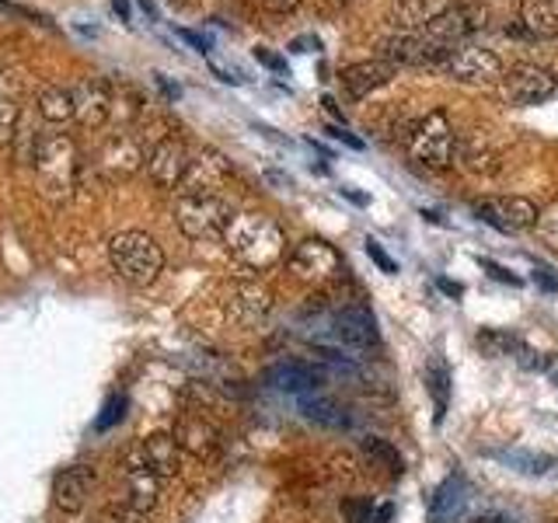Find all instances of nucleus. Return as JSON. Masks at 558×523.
I'll return each mask as SVG.
<instances>
[{
  "label": "nucleus",
  "mask_w": 558,
  "mask_h": 523,
  "mask_svg": "<svg viewBox=\"0 0 558 523\" xmlns=\"http://www.w3.org/2000/svg\"><path fill=\"white\" fill-rule=\"evenodd\" d=\"M227 179H231V165H227V157L217 150H199L189 161V171H185L179 192L182 196H220Z\"/></svg>",
  "instance_id": "9b49d317"
},
{
  "label": "nucleus",
  "mask_w": 558,
  "mask_h": 523,
  "mask_svg": "<svg viewBox=\"0 0 558 523\" xmlns=\"http://www.w3.org/2000/svg\"><path fill=\"white\" fill-rule=\"evenodd\" d=\"M14 161L17 165H32L35 168V157H39V144H43V136L35 133L32 126L25 130V126H17V133H14Z\"/></svg>",
  "instance_id": "2f4dec72"
},
{
  "label": "nucleus",
  "mask_w": 558,
  "mask_h": 523,
  "mask_svg": "<svg viewBox=\"0 0 558 523\" xmlns=\"http://www.w3.org/2000/svg\"><path fill=\"white\" fill-rule=\"evenodd\" d=\"M290 272L301 279V283H311V287H328L336 283L339 272H342V258L339 252L331 248L328 241L322 238H307L293 248L290 255Z\"/></svg>",
  "instance_id": "423d86ee"
},
{
  "label": "nucleus",
  "mask_w": 558,
  "mask_h": 523,
  "mask_svg": "<svg viewBox=\"0 0 558 523\" xmlns=\"http://www.w3.org/2000/svg\"><path fill=\"white\" fill-rule=\"evenodd\" d=\"M189 150L182 139H161L150 157H147V174L154 179V185H161V188H179L182 179H185V171H189Z\"/></svg>",
  "instance_id": "4468645a"
},
{
  "label": "nucleus",
  "mask_w": 558,
  "mask_h": 523,
  "mask_svg": "<svg viewBox=\"0 0 558 523\" xmlns=\"http://www.w3.org/2000/svg\"><path fill=\"white\" fill-rule=\"evenodd\" d=\"M426 384H429V391H433V401H436V418H444V412H447V384H450V377H447V366L436 360L429 370H426Z\"/></svg>",
  "instance_id": "72a5a7b5"
},
{
  "label": "nucleus",
  "mask_w": 558,
  "mask_h": 523,
  "mask_svg": "<svg viewBox=\"0 0 558 523\" xmlns=\"http://www.w3.org/2000/svg\"><path fill=\"white\" fill-rule=\"evenodd\" d=\"M461 165L475 174H496L502 168V154L485 130H471L461 139Z\"/></svg>",
  "instance_id": "4be33fe9"
},
{
  "label": "nucleus",
  "mask_w": 558,
  "mask_h": 523,
  "mask_svg": "<svg viewBox=\"0 0 558 523\" xmlns=\"http://www.w3.org/2000/svg\"><path fill=\"white\" fill-rule=\"evenodd\" d=\"M478 349L485 356H506L510 349H517V339L513 336H506V331H493V328H485L478 331Z\"/></svg>",
  "instance_id": "f704fd0d"
},
{
  "label": "nucleus",
  "mask_w": 558,
  "mask_h": 523,
  "mask_svg": "<svg viewBox=\"0 0 558 523\" xmlns=\"http://www.w3.org/2000/svg\"><path fill=\"white\" fill-rule=\"evenodd\" d=\"M485 17H488V11H485V4H471V0H458V4H450L444 14H436L429 25H423L418 32H423V39L426 42H433L440 52H450L458 49V46H464V39L468 35H475L482 25H485Z\"/></svg>",
  "instance_id": "39448f33"
},
{
  "label": "nucleus",
  "mask_w": 558,
  "mask_h": 523,
  "mask_svg": "<svg viewBox=\"0 0 558 523\" xmlns=\"http://www.w3.org/2000/svg\"><path fill=\"white\" fill-rule=\"evenodd\" d=\"M39 115L46 122H66L74 119V95L66 87H46L39 95Z\"/></svg>",
  "instance_id": "c85d7f7f"
},
{
  "label": "nucleus",
  "mask_w": 558,
  "mask_h": 523,
  "mask_svg": "<svg viewBox=\"0 0 558 523\" xmlns=\"http://www.w3.org/2000/svg\"><path fill=\"white\" fill-rule=\"evenodd\" d=\"M262 4L272 8V11H293L296 4H301V0H262Z\"/></svg>",
  "instance_id": "37998d69"
},
{
  "label": "nucleus",
  "mask_w": 558,
  "mask_h": 523,
  "mask_svg": "<svg viewBox=\"0 0 558 523\" xmlns=\"http://www.w3.org/2000/svg\"><path fill=\"white\" fill-rule=\"evenodd\" d=\"M174 440H179V447L185 453H192V458H214V453L220 450V429L209 423L206 415L199 412H185L179 423H174Z\"/></svg>",
  "instance_id": "2eb2a0df"
},
{
  "label": "nucleus",
  "mask_w": 558,
  "mask_h": 523,
  "mask_svg": "<svg viewBox=\"0 0 558 523\" xmlns=\"http://www.w3.org/2000/svg\"><path fill=\"white\" fill-rule=\"evenodd\" d=\"M272 380H279V388H287V391L314 394L325 384V374L314 370V366H307V363H283L272 370Z\"/></svg>",
  "instance_id": "bb28decb"
},
{
  "label": "nucleus",
  "mask_w": 558,
  "mask_h": 523,
  "mask_svg": "<svg viewBox=\"0 0 558 523\" xmlns=\"http://www.w3.org/2000/svg\"><path fill=\"white\" fill-rule=\"evenodd\" d=\"M520 22L534 39L558 35V0H520Z\"/></svg>",
  "instance_id": "b1692460"
},
{
  "label": "nucleus",
  "mask_w": 558,
  "mask_h": 523,
  "mask_svg": "<svg viewBox=\"0 0 558 523\" xmlns=\"http://www.w3.org/2000/svg\"><path fill=\"white\" fill-rule=\"evenodd\" d=\"M301 409L314 426H325V429H349V423H353L342 401L328 398V394H307L301 401Z\"/></svg>",
  "instance_id": "a878e982"
},
{
  "label": "nucleus",
  "mask_w": 558,
  "mask_h": 523,
  "mask_svg": "<svg viewBox=\"0 0 558 523\" xmlns=\"http://www.w3.org/2000/svg\"><path fill=\"white\" fill-rule=\"evenodd\" d=\"M331 325H336V336L349 345H371L377 342V325L374 314L363 304H342L336 314H331Z\"/></svg>",
  "instance_id": "6ab92c4d"
},
{
  "label": "nucleus",
  "mask_w": 558,
  "mask_h": 523,
  "mask_svg": "<svg viewBox=\"0 0 558 523\" xmlns=\"http://www.w3.org/2000/svg\"><path fill=\"white\" fill-rule=\"evenodd\" d=\"M269 290L258 287V283H234L231 293H227V311H231V318L252 325L258 321L262 314L269 311Z\"/></svg>",
  "instance_id": "5701e85b"
},
{
  "label": "nucleus",
  "mask_w": 558,
  "mask_h": 523,
  "mask_svg": "<svg viewBox=\"0 0 558 523\" xmlns=\"http://www.w3.org/2000/svg\"><path fill=\"white\" fill-rule=\"evenodd\" d=\"M328 133H331V136H336V139H345V144H349V147H363V144H360V139H356V136H349L345 130H336V126H328Z\"/></svg>",
  "instance_id": "c03bdc74"
},
{
  "label": "nucleus",
  "mask_w": 558,
  "mask_h": 523,
  "mask_svg": "<svg viewBox=\"0 0 558 523\" xmlns=\"http://www.w3.org/2000/svg\"><path fill=\"white\" fill-rule=\"evenodd\" d=\"M95 523H144V513H136L133 506L119 502V506H112V510H105Z\"/></svg>",
  "instance_id": "e433bc0d"
},
{
  "label": "nucleus",
  "mask_w": 558,
  "mask_h": 523,
  "mask_svg": "<svg viewBox=\"0 0 558 523\" xmlns=\"http://www.w3.org/2000/svg\"><path fill=\"white\" fill-rule=\"evenodd\" d=\"M147 150L144 139L133 133H116L112 139H105V147L98 154V168L109 174V179H130L133 171H140V165H147Z\"/></svg>",
  "instance_id": "ddd939ff"
},
{
  "label": "nucleus",
  "mask_w": 558,
  "mask_h": 523,
  "mask_svg": "<svg viewBox=\"0 0 558 523\" xmlns=\"http://www.w3.org/2000/svg\"><path fill=\"white\" fill-rule=\"evenodd\" d=\"M366 255H371V258L377 262V266H380L384 272H398V266H395V262H391V255L384 252V248H380V244H377L374 238H366Z\"/></svg>",
  "instance_id": "4c0bfd02"
},
{
  "label": "nucleus",
  "mask_w": 558,
  "mask_h": 523,
  "mask_svg": "<svg viewBox=\"0 0 558 523\" xmlns=\"http://www.w3.org/2000/svg\"><path fill=\"white\" fill-rule=\"evenodd\" d=\"M395 77V63L388 60H360V63H349L342 70V87L353 98H366L371 92H377L380 84H388Z\"/></svg>",
  "instance_id": "aec40b11"
},
{
  "label": "nucleus",
  "mask_w": 558,
  "mask_h": 523,
  "mask_svg": "<svg viewBox=\"0 0 558 523\" xmlns=\"http://www.w3.org/2000/svg\"><path fill=\"white\" fill-rule=\"evenodd\" d=\"M17 101H14V95L8 92L4 84H0V144H11L14 139V133H17Z\"/></svg>",
  "instance_id": "473e14b6"
},
{
  "label": "nucleus",
  "mask_w": 558,
  "mask_h": 523,
  "mask_svg": "<svg viewBox=\"0 0 558 523\" xmlns=\"http://www.w3.org/2000/svg\"><path fill=\"white\" fill-rule=\"evenodd\" d=\"M157 496H161V478H157L154 471L147 467L144 453H136V461L126 467V499H122V502L147 516L157 506Z\"/></svg>",
  "instance_id": "a211bd4d"
},
{
  "label": "nucleus",
  "mask_w": 558,
  "mask_h": 523,
  "mask_svg": "<svg viewBox=\"0 0 558 523\" xmlns=\"http://www.w3.org/2000/svg\"><path fill=\"white\" fill-rule=\"evenodd\" d=\"M440 290L450 293V296H461V287L458 283H447V279H440Z\"/></svg>",
  "instance_id": "49530a36"
},
{
  "label": "nucleus",
  "mask_w": 558,
  "mask_h": 523,
  "mask_svg": "<svg viewBox=\"0 0 558 523\" xmlns=\"http://www.w3.org/2000/svg\"><path fill=\"white\" fill-rule=\"evenodd\" d=\"M234 217L238 214L223 196H182L179 206H174L179 231L189 241H217V238H223Z\"/></svg>",
  "instance_id": "20e7f679"
},
{
  "label": "nucleus",
  "mask_w": 558,
  "mask_h": 523,
  "mask_svg": "<svg viewBox=\"0 0 558 523\" xmlns=\"http://www.w3.org/2000/svg\"><path fill=\"white\" fill-rule=\"evenodd\" d=\"M464 499H468L464 496V478L450 475L429 499V523H453V520H458V513L464 510Z\"/></svg>",
  "instance_id": "393cba45"
},
{
  "label": "nucleus",
  "mask_w": 558,
  "mask_h": 523,
  "mask_svg": "<svg viewBox=\"0 0 558 523\" xmlns=\"http://www.w3.org/2000/svg\"><path fill=\"white\" fill-rule=\"evenodd\" d=\"M255 57H258L262 63H266L269 70H283V66H287V63H283V60H279V57H272V52H269L266 46H258V49H255Z\"/></svg>",
  "instance_id": "79ce46f5"
},
{
  "label": "nucleus",
  "mask_w": 558,
  "mask_h": 523,
  "mask_svg": "<svg viewBox=\"0 0 558 523\" xmlns=\"http://www.w3.org/2000/svg\"><path fill=\"white\" fill-rule=\"evenodd\" d=\"M363 453L371 458L374 464H380L384 471H388L391 478L401 475V458H398V450L388 443V440H380V436H366L363 440Z\"/></svg>",
  "instance_id": "c756f323"
},
{
  "label": "nucleus",
  "mask_w": 558,
  "mask_h": 523,
  "mask_svg": "<svg viewBox=\"0 0 558 523\" xmlns=\"http://www.w3.org/2000/svg\"><path fill=\"white\" fill-rule=\"evenodd\" d=\"M70 95H74V119L87 130L105 126L116 112V92L109 87V81H101V77L81 81Z\"/></svg>",
  "instance_id": "f8f14e48"
},
{
  "label": "nucleus",
  "mask_w": 558,
  "mask_h": 523,
  "mask_svg": "<svg viewBox=\"0 0 558 523\" xmlns=\"http://www.w3.org/2000/svg\"><path fill=\"white\" fill-rule=\"evenodd\" d=\"M77 171H81V157L74 139L63 133L43 136L39 157H35V174H39V188L46 199H70V192L77 185Z\"/></svg>",
  "instance_id": "7ed1b4c3"
},
{
  "label": "nucleus",
  "mask_w": 558,
  "mask_h": 523,
  "mask_svg": "<svg viewBox=\"0 0 558 523\" xmlns=\"http://www.w3.org/2000/svg\"><path fill=\"white\" fill-rule=\"evenodd\" d=\"M92 485H95L92 467H84V464L63 467L60 475H57V482H52V502H57V510L81 513L87 496H92Z\"/></svg>",
  "instance_id": "f3484780"
},
{
  "label": "nucleus",
  "mask_w": 558,
  "mask_h": 523,
  "mask_svg": "<svg viewBox=\"0 0 558 523\" xmlns=\"http://www.w3.org/2000/svg\"><path fill=\"white\" fill-rule=\"evenodd\" d=\"M534 279H537V283H541V287H545V290L558 293V279L551 276V269H545V266H537V269H534Z\"/></svg>",
  "instance_id": "a19ab883"
},
{
  "label": "nucleus",
  "mask_w": 558,
  "mask_h": 523,
  "mask_svg": "<svg viewBox=\"0 0 558 523\" xmlns=\"http://www.w3.org/2000/svg\"><path fill=\"white\" fill-rule=\"evenodd\" d=\"M140 453H144L147 467L154 471L157 478H174L182 471V447H179V440H174V433L147 436L144 447H140Z\"/></svg>",
  "instance_id": "412c9836"
},
{
  "label": "nucleus",
  "mask_w": 558,
  "mask_h": 523,
  "mask_svg": "<svg viewBox=\"0 0 558 523\" xmlns=\"http://www.w3.org/2000/svg\"><path fill=\"white\" fill-rule=\"evenodd\" d=\"M409 150L418 165L426 168H447L450 165V154H453V130L447 115L436 109L426 119L415 122V130L409 136Z\"/></svg>",
  "instance_id": "0eeeda50"
},
{
  "label": "nucleus",
  "mask_w": 558,
  "mask_h": 523,
  "mask_svg": "<svg viewBox=\"0 0 558 523\" xmlns=\"http://www.w3.org/2000/svg\"><path fill=\"white\" fill-rule=\"evenodd\" d=\"M499 92L510 105H537V101H548L558 92V77L551 74L548 66L520 63V66L506 70V74H502Z\"/></svg>",
  "instance_id": "1a4fd4ad"
},
{
  "label": "nucleus",
  "mask_w": 558,
  "mask_h": 523,
  "mask_svg": "<svg viewBox=\"0 0 558 523\" xmlns=\"http://www.w3.org/2000/svg\"><path fill=\"white\" fill-rule=\"evenodd\" d=\"M478 217L485 223H493L502 234H520V231L537 227L541 209L523 196H496V199H485L478 206Z\"/></svg>",
  "instance_id": "9d476101"
},
{
  "label": "nucleus",
  "mask_w": 558,
  "mask_h": 523,
  "mask_svg": "<svg viewBox=\"0 0 558 523\" xmlns=\"http://www.w3.org/2000/svg\"><path fill=\"white\" fill-rule=\"evenodd\" d=\"M174 32H179V35H182V39H185L192 49H199V52H206V49H209V42L203 39L199 32H192V28H174Z\"/></svg>",
  "instance_id": "58836bf2"
},
{
  "label": "nucleus",
  "mask_w": 558,
  "mask_h": 523,
  "mask_svg": "<svg viewBox=\"0 0 558 523\" xmlns=\"http://www.w3.org/2000/svg\"><path fill=\"white\" fill-rule=\"evenodd\" d=\"M444 70H447V77L464 81V84H499L506 74V66L496 52L475 42H464L453 49L444 60Z\"/></svg>",
  "instance_id": "6e6552de"
},
{
  "label": "nucleus",
  "mask_w": 558,
  "mask_h": 523,
  "mask_svg": "<svg viewBox=\"0 0 558 523\" xmlns=\"http://www.w3.org/2000/svg\"><path fill=\"white\" fill-rule=\"evenodd\" d=\"M450 8V0H401L395 8V22L405 28H423L429 25L436 14H444Z\"/></svg>",
  "instance_id": "cd10ccee"
},
{
  "label": "nucleus",
  "mask_w": 558,
  "mask_h": 523,
  "mask_svg": "<svg viewBox=\"0 0 558 523\" xmlns=\"http://www.w3.org/2000/svg\"><path fill=\"white\" fill-rule=\"evenodd\" d=\"M537 238L545 241L548 248L558 252V203L541 209V217H537Z\"/></svg>",
  "instance_id": "c9c22d12"
},
{
  "label": "nucleus",
  "mask_w": 558,
  "mask_h": 523,
  "mask_svg": "<svg viewBox=\"0 0 558 523\" xmlns=\"http://www.w3.org/2000/svg\"><path fill=\"white\" fill-rule=\"evenodd\" d=\"M112 272L130 287H150L165 269V252L144 231H122L109 241Z\"/></svg>",
  "instance_id": "f03ea898"
},
{
  "label": "nucleus",
  "mask_w": 558,
  "mask_h": 523,
  "mask_svg": "<svg viewBox=\"0 0 558 523\" xmlns=\"http://www.w3.org/2000/svg\"><path fill=\"white\" fill-rule=\"evenodd\" d=\"M482 266H485L488 272H493L496 279H502V283H513V287H520V279H517V276H510V272H506L502 266H496V262H488V258H482Z\"/></svg>",
  "instance_id": "ea45409f"
},
{
  "label": "nucleus",
  "mask_w": 558,
  "mask_h": 523,
  "mask_svg": "<svg viewBox=\"0 0 558 523\" xmlns=\"http://www.w3.org/2000/svg\"><path fill=\"white\" fill-rule=\"evenodd\" d=\"M112 4H116V14L122 17V22H130V17H133L130 14V0H112Z\"/></svg>",
  "instance_id": "a18cd8bd"
},
{
  "label": "nucleus",
  "mask_w": 558,
  "mask_h": 523,
  "mask_svg": "<svg viewBox=\"0 0 558 523\" xmlns=\"http://www.w3.org/2000/svg\"><path fill=\"white\" fill-rule=\"evenodd\" d=\"M342 513H345L349 523H388L391 506H380V513H374V506L366 502V499H345Z\"/></svg>",
  "instance_id": "7c9ffc66"
},
{
  "label": "nucleus",
  "mask_w": 558,
  "mask_h": 523,
  "mask_svg": "<svg viewBox=\"0 0 558 523\" xmlns=\"http://www.w3.org/2000/svg\"><path fill=\"white\" fill-rule=\"evenodd\" d=\"M380 60L418 66V63H440V60H447V52L426 42L423 32H401V35H391V39L380 42Z\"/></svg>",
  "instance_id": "dca6fc26"
},
{
  "label": "nucleus",
  "mask_w": 558,
  "mask_h": 523,
  "mask_svg": "<svg viewBox=\"0 0 558 523\" xmlns=\"http://www.w3.org/2000/svg\"><path fill=\"white\" fill-rule=\"evenodd\" d=\"M227 252H231L244 269L266 272L287 255V234L266 214H238L223 234Z\"/></svg>",
  "instance_id": "f257e3e1"
}]
</instances>
